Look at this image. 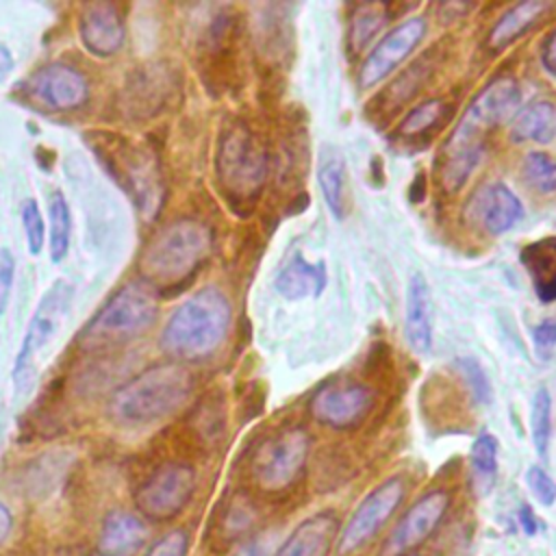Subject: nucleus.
<instances>
[{"mask_svg": "<svg viewBox=\"0 0 556 556\" xmlns=\"http://www.w3.org/2000/svg\"><path fill=\"white\" fill-rule=\"evenodd\" d=\"M521 102V91L517 83L508 76L491 80L469 104L460 124L452 132L441 167V182L447 191H456L467 174L476 167L482 154L480 137L504 119H508Z\"/></svg>", "mask_w": 556, "mask_h": 556, "instance_id": "f257e3e1", "label": "nucleus"}, {"mask_svg": "<svg viewBox=\"0 0 556 556\" xmlns=\"http://www.w3.org/2000/svg\"><path fill=\"white\" fill-rule=\"evenodd\" d=\"M230 326V302L215 289L204 287L187 298L165 321L161 348L182 361H198L215 352Z\"/></svg>", "mask_w": 556, "mask_h": 556, "instance_id": "f03ea898", "label": "nucleus"}, {"mask_svg": "<svg viewBox=\"0 0 556 556\" xmlns=\"http://www.w3.org/2000/svg\"><path fill=\"white\" fill-rule=\"evenodd\" d=\"M193 376L180 363H156L122 384L111 397V415L124 424H150L176 413L191 395Z\"/></svg>", "mask_w": 556, "mask_h": 556, "instance_id": "7ed1b4c3", "label": "nucleus"}, {"mask_svg": "<svg viewBox=\"0 0 556 556\" xmlns=\"http://www.w3.org/2000/svg\"><path fill=\"white\" fill-rule=\"evenodd\" d=\"M159 315V298L148 280H132L119 287L85 326L78 343L85 350H100L126 343L148 330Z\"/></svg>", "mask_w": 556, "mask_h": 556, "instance_id": "20e7f679", "label": "nucleus"}, {"mask_svg": "<svg viewBox=\"0 0 556 556\" xmlns=\"http://www.w3.org/2000/svg\"><path fill=\"white\" fill-rule=\"evenodd\" d=\"M211 248V232L195 219H176L159 230L141 254L146 280L169 285L195 271Z\"/></svg>", "mask_w": 556, "mask_h": 556, "instance_id": "39448f33", "label": "nucleus"}, {"mask_svg": "<svg viewBox=\"0 0 556 556\" xmlns=\"http://www.w3.org/2000/svg\"><path fill=\"white\" fill-rule=\"evenodd\" d=\"M311 452V437L302 426L282 428L265 437L250 456V480L265 493L289 489L302 473Z\"/></svg>", "mask_w": 556, "mask_h": 556, "instance_id": "423d86ee", "label": "nucleus"}, {"mask_svg": "<svg viewBox=\"0 0 556 556\" xmlns=\"http://www.w3.org/2000/svg\"><path fill=\"white\" fill-rule=\"evenodd\" d=\"M195 491V469L182 460L156 467L135 493V506L143 519L169 521L189 504Z\"/></svg>", "mask_w": 556, "mask_h": 556, "instance_id": "0eeeda50", "label": "nucleus"}, {"mask_svg": "<svg viewBox=\"0 0 556 556\" xmlns=\"http://www.w3.org/2000/svg\"><path fill=\"white\" fill-rule=\"evenodd\" d=\"M267 159L245 126L230 128L219 146L217 174L226 191L235 195H252L265 180Z\"/></svg>", "mask_w": 556, "mask_h": 556, "instance_id": "6e6552de", "label": "nucleus"}, {"mask_svg": "<svg viewBox=\"0 0 556 556\" xmlns=\"http://www.w3.org/2000/svg\"><path fill=\"white\" fill-rule=\"evenodd\" d=\"M72 295H74V289L65 280H56L41 295V300L26 326V332L22 337V343H20V350L15 356V365L11 371L17 387L28 376L37 354L48 345V341L54 337L56 328L61 326L65 313L70 311Z\"/></svg>", "mask_w": 556, "mask_h": 556, "instance_id": "1a4fd4ad", "label": "nucleus"}, {"mask_svg": "<svg viewBox=\"0 0 556 556\" xmlns=\"http://www.w3.org/2000/svg\"><path fill=\"white\" fill-rule=\"evenodd\" d=\"M404 500V482L402 478H389L380 486H376L352 513L343 532L337 539L339 554H350L365 545L395 513L400 502Z\"/></svg>", "mask_w": 556, "mask_h": 556, "instance_id": "9d476101", "label": "nucleus"}, {"mask_svg": "<svg viewBox=\"0 0 556 556\" xmlns=\"http://www.w3.org/2000/svg\"><path fill=\"white\" fill-rule=\"evenodd\" d=\"M26 96L48 111H74L89 98L87 76L65 63H50L39 67L24 83Z\"/></svg>", "mask_w": 556, "mask_h": 556, "instance_id": "9b49d317", "label": "nucleus"}, {"mask_svg": "<svg viewBox=\"0 0 556 556\" xmlns=\"http://www.w3.org/2000/svg\"><path fill=\"white\" fill-rule=\"evenodd\" d=\"M374 406V393L356 382H328L311 400V415L330 428H354Z\"/></svg>", "mask_w": 556, "mask_h": 556, "instance_id": "f8f14e48", "label": "nucleus"}, {"mask_svg": "<svg viewBox=\"0 0 556 556\" xmlns=\"http://www.w3.org/2000/svg\"><path fill=\"white\" fill-rule=\"evenodd\" d=\"M447 506L450 495L445 491H432L417 500L389 534L382 547V556H402L419 545L439 526Z\"/></svg>", "mask_w": 556, "mask_h": 556, "instance_id": "ddd939ff", "label": "nucleus"}, {"mask_svg": "<svg viewBox=\"0 0 556 556\" xmlns=\"http://www.w3.org/2000/svg\"><path fill=\"white\" fill-rule=\"evenodd\" d=\"M426 33V22L421 17H410L395 26L365 59L361 65L358 83L361 87H371L382 80L395 65H400L410 50L421 41Z\"/></svg>", "mask_w": 556, "mask_h": 556, "instance_id": "4468645a", "label": "nucleus"}, {"mask_svg": "<svg viewBox=\"0 0 556 556\" xmlns=\"http://www.w3.org/2000/svg\"><path fill=\"white\" fill-rule=\"evenodd\" d=\"M78 35L85 50L98 59L113 56L124 43V20L111 2H87L80 9Z\"/></svg>", "mask_w": 556, "mask_h": 556, "instance_id": "2eb2a0df", "label": "nucleus"}, {"mask_svg": "<svg viewBox=\"0 0 556 556\" xmlns=\"http://www.w3.org/2000/svg\"><path fill=\"white\" fill-rule=\"evenodd\" d=\"M467 208L478 226H482L489 235H502L523 217V206L519 198L502 182H491L482 187L471 198Z\"/></svg>", "mask_w": 556, "mask_h": 556, "instance_id": "dca6fc26", "label": "nucleus"}, {"mask_svg": "<svg viewBox=\"0 0 556 556\" xmlns=\"http://www.w3.org/2000/svg\"><path fill=\"white\" fill-rule=\"evenodd\" d=\"M111 161V172H115V178L124 182L128 193L135 195L141 211H156L154 195H161V189L156 187V174L152 172L148 159L143 152L135 150L132 146L115 148L113 152H104Z\"/></svg>", "mask_w": 556, "mask_h": 556, "instance_id": "f3484780", "label": "nucleus"}, {"mask_svg": "<svg viewBox=\"0 0 556 556\" xmlns=\"http://www.w3.org/2000/svg\"><path fill=\"white\" fill-rule=\"evenodd\" d=\"M337 539L339 519L334 513L324 510L298 523L274 556H330Z\"/></svg>", "mask_w": 556, "mask_h": 556, "instance_id": "a211bd4d", "label": "nucleus"}, {"mask_svg": "<svg viewBox=\"0 0 556 556\" xmlns=\"http://www.w3.org/2000/svg\"><path fill=\"white\" fill-rule=\"evenodd\" d=\"M148 541V528L141 517L113 510L102 521L96 552L100 556H135Z\"/></svg>", "mask_w": 556, "mask_h": 556, "instance_id": "6ab92c4d", "label": "nucleus"}, {"mask_svg": "<svg viewBox=\"0 0 556 556\" xmlns=\"http://www.w3.org/2000/svg\"><path fill=\"white\" fill-rule=\"evenodd\" d=\"M404 332L415 352H428L432 343V298L421 274H413L408 280Z\"/></svg>", "mask_w": 556, "mask_h": 556, "instance_id": "aec40b11", "label": "nucleus"}, {"mask_svg": "<svg viewBox=\"0 0 556 556\" xmlns=\"http://www.w3.org/2000/svg\"><path fill=\"white\" fill-rule=\"evenodd\" d=\"M519 261L526 267L536 295L543 302L556 300V237H543L528 243L519 252Z\"/></svg>", "mask_w": 556, "mask_h": 556, "instance_id": "412c9836", "label": "nucleus"}, {"mask_svg": "<svg viewBox=\"0 0 556 556\" xmlns=\"http://www.w3.org/2000/svg\"><path fill=\"white\" fill-rule=\"evenodd\" d=\"M276 291L287 300L321 295L326 287V269L321 263H308L304 256H293L276 276Z\"/></svg>", "mask_w": 556, "mask_h": 556, "instance_id": "4be33fe9", "label": "nucleus"}, {"mask_svg": "<svg viewBox=\"0 0 556 556\" xmlns=\"http://www.w3.org/2000/svg\"><path fill=\"white\" fill-rule=\"evenodd\" d=\"M510 135L515 141L547 143L556 135V106L547 100L526 104L513 119Z\"/></svg>", "mask_w": 556, "mask_h": 556, "instance_id": "5701e85b", "label": "nucleus"}, {"mask_svg": "<svg viewBox=\"0 0 556 556\" xmlns=\"http://www.w3.org/2000/svg\"><path fill=\"white\" fill-rule=\"evenodd\" d=\"M545 9H547V2H536V0L515 4V7H513L510 11H506V13L495 22V26L491 28L489 46H491V48H504V46H508V43L515 41L521 33H526L528 26H530Z\"/></svg>", "mask_w": 556, "mask_h": 556, "instance_id": "b1692460", "label": "nucleus"}, {"mask_svg": "<svg viewBox=\"0 0 556 556\" xmlns=\"http://www.w3.org/2000/svg\"><path fill=\"white\" fill-rule=\"evenodd\" d=\"M469 465H471V482L476 493L489 495L495 478H497V441L484 432L480 434L469 452Z\"/></svg>", "mask_w": 556, "mask_h": 556, "instance_id": "393cba45", "label": "nucleus"}, {"mask_svg": "<svg viewBox=\"0 0 556 556\" xmlns=\"http://www.w3.org/2000/svg\"><path fill=\"white\" fill-rule=\"evenodd\" d=\"M317 180L324 193V200L330 208V213L341 219L345 215V163L341 154L330 152L321 156Z\"/></svg>", "mask_w": 556, "mask_h": 556, "instance_id": "a878e982", "label": "nucleus"}, {"mask_svg": "<svg viewBox=\"0 0 556 556\" xmlns=\"http://www.w3.org/2000/svg\"><path fill=\"white\" fill-rule=\"evenodd\" d=\"M48 215H50V258L52 263H61L67 256L70 237H72V213L61 191H52L48 202Z\"/></svg>", "mask_w": 556, "mask_h": 556, "instance_id": "bb28decb", "label": "nucleus"}, {"mask_svg": "<svg viewBox=\"0 0 556 556\" xmlns=\"http://www.w3.org/2000/svg\"><path fill=\"white\" fill-rule=\"evenodd\" d=\"M387 20V9L382 4H361L350 20V48L361 52L371 37L382 28Z\"/></svg>", "mask_w": 556, "mask_h": 556, "instance_id": "cd10ccee", "label": "nucleus"}, {"mask_svg": "<svg viewBox=\"0 0 556 556\" xmlns=\"http://www.w3.org/2000/svg\"><path fill=\"white\" fill-rule=\"evenodd\" d=\"M530 432L536 454L547 456L549 434H552V397L545 387H539L530 404Z\"/></svg>", "mask_w": 556, "mask_h": 556, "instance_id": "c85d7f7f", "label": "nucleus"}, {"mask_svg": "<svg viewBox=\"0 0 556 556\" xmlns=\"http://www.w3.org/2000/svg\"><path fill=\"white\" fill-rule=\"evenodd\" d=\"M526 182L539 193L556 191V159L543 152H530L521 165Z\"/></svg>", "mask_w": 556, "mask_h": 556, "instance_id": "c756f323", "label": "nucleus"}, {"mask_svg": "<svg viewBox=\"0 0 556 556\" xmlns=\"http://www.w3.org/2000/svg\"><path fill=\"white\" fill-rule=\"evenodd\" d=\"M443 113H445L443 100H428V102L419 104L417 109H413L404 117V122L400 126V135H404V137H419L426 130H430L443 117Z\"/></svg>", "mask_w": 556, "mask_h": 556, "instance_id": "7c9ffc66", "label": "nucleus"}, {"mask_svg": "<svg viewBox=\"0 0 556 556\" xmlns=\"http://www.w3.org/2000/svg\"><path fill=\"white\" fill-rule=\"evenodd\" d=\"M20 215H22L26 248L33 256H37L43 250V237H46V226H43L39 202L35 198H26L22 202V213Z\"/></svg>", "mask_w": 556, "mask_h": 556, "instance_id": "2f4dec72", "label": "nucleus"}, {"mask_svg": "<svg viewBox=\"0 0 556 556\" xmlns=\"http://www.w3.org/2000/svg\"><path fill=\"white\" fill-rule=\"evenodd\" d=\"M456 367H458V371L463 374L465 382L469 384V389H471L476 402H480V404L491 402V387H489L486 374H484V369L480 367V363H478L476 358L460 356V358H456Z\"/></svg>", "mask_w": 556, "mask_h": 556, "instance_id": "473e14b6", "label": "nucleus"}, {"mask_svg": "<svg viewBox=\"0 0 556 556\" xmlns=\"http://www.w3.org/2000/svg\"><path fill=\"white\" fill-rule=\"evenodd\" d=\"M526 482L532 491V495L543 504V506H552L556 500V482L536 465H532L526 473Z\"/></svg>", "mask_w": 556, "mask_h": 556, "instance_id": "72a5a7b5", "label": "nucleus"}, {"mask_svg": "<svg viewBox=\"0 0 556 556\" xmlns=\"http://www.w3.org/2000/svg\"><path fill=\"white\" fill-rule=\"evenodd\" d=\"M15 280V258L9 248H0V317L9 308V300L13 293Z\"/></svg>", "mask_w": 556, "mask_h": 556, "instance_id": "f704fd0d", "label": "nucleus"}, {"mask_svg": "<svg viewBox=\"0 0 556 556\" xmlns=\"http://www.w3.org/2000/svg\"><path fill=\"white\" fill-rule=\"evenodd\" d=\"M189 534L185 530H172L159 539L146 556H187Z\"/></svg>", "mask_w": 556, "mask_h": 556, "instance_id": "c9c22d12", "label": "nucleus"}, {"mask_svg": "<svg viewBox=\"0 0 556 556\" xmlns=\"http://www.w3.org/2000/svg\"><path fill=\"white\" fill-rule=\"evenodd\" d=\"M252 523H254V513H252V510H245L239 502H235V506H232V508L226 513V517H224V528L228 530L230 536L241 534V532L248 530Z\"/></svg>", "mask_w": 556, "mask_h": 556, "instance_id": "e433bc0d", "label": "nucleus"}, {"mask_svg": "<svg viewBox=\"0 0 556 556\" xmlns=\"http://www.w3.org/2000/svg\"><path fill=\"white\" fill-rule=\"evenodd\" d=\"M532 337H534L536 348H541V350H549L552 345H556V319H545V321H541V324L534 328Z\"/></svg>", "mask_w": 556, "mask_h": 556, "instance_id": "4c0bfd02", "label": "nucleus"}, {"mask_svg": "<svg viewBox=\"0 0 556 556\" xmlns=\"http://www.w3.org/2000/svg\"><path fill=\"white\" fill-rule=\"evenodd\" d=\"M541 61L552 74H556V30L547 37V41L543 46V52H541Z\"/></svg>", "mask_w": 556, "mask_h": 556, "instance_id": "58836bf2", "label": "nucleus"}, {"mask_svg": "<svg viewBox=\"0 0 556 556\" xmlns=\"http://www.w3.org/2000/svg\"><path fill=\"white\" fill-rule=\"evenodd\" d=\"M11 528H13V515H11V510L0 502V545L9 539Z\"/></svg>", "mask_w": 556, "mask_h": 556, "instance_id": "ea45409f", "label": "nucleus"}, {"mask_svg": "<svg viewBox=\"0 0 556 556\" xmlns=\"http://www.w3.org/2000/svg\"><path fill=\"white\" fill-rule=\"evenodd\" d=\"M11 70H13V54L4 43H0V83L11 74Z\"/></svg>", "mask_w": 556, "mask_h": 556, "instance_id": "a19ab883", "label": "nucleus"}, {"mask_svg": "<svg viewBox=\"0 0 556 556\" xmlns=\"http://www.w3.org/2000/svg\"><path fill=\"white\" fill-rule=\"evenodd\" d=\"M235 556H267V549H265V545L261 541H250V543L241 545L235 552Z\"/></svg>", "mask_w": 556, "mask_h": 556, "instance_id": "79ce46f5", "label": "nucleus"}, {"mask_svg": "<svg viewBox=\"0 0 556 556\" xmlns=\"http://www.w3.org/2000/svg\"><path fill=\"white\" fill-rule=\"evenodd\" d=\"M532 521H534V517H532L530 508H528V506H523V508H521V523L526 526V532H528V534H532V532H534V528H536Z\"/></svg>", "mask_w": 556, "mask_h": 556, "instance_id": "37998d69", "label": "nucleus"}]
</instances>
